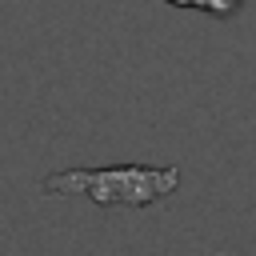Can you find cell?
<instances>
[{
	"instance_id": "6da1fadb",
	"label": "cell",
	"mask_w": 256,
	"mask_h": 256,
	"mask_svg": "<svg viewBox=\"0 0 256 256\" xmlns=\"http://www.w3.org/2000/svg\"><path fill=\"white\" fill-rule=\"evenodd\" d=\"M180 188L176 168L156 164H108V168H68L44 180V192L52 196H88L104 208H148L168 200Z\"/></svg>"
},
{
	"instance_id": "7a4b0ae2",
	"label": "cell",
	"mask_w": 256,
	"mask_h": 256,
	"mask_svg": "<svg viewBox=\"0 0 256 256\" xmlns=\"http://www.w3.org/2000/svg\"><path fill=\"white\" fill-rule=\"evenodd\" d=\"M164 4H172V8H200V12L220 16V20H228V16H236L244 8V0H164Z\"/></svg>"
}]
</instances>
